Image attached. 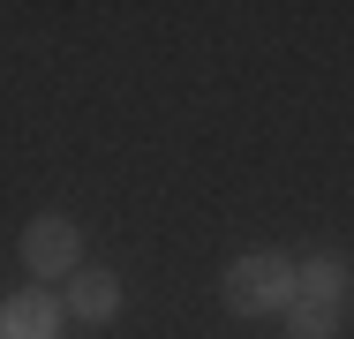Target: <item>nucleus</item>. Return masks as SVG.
<instances>
[{
	"mask_svg": "<svg viewBox=\"0 0 354 339\" xmlns=\"http://www.w3.org/2000/svg\"><path fill=\"white\" fill-rule=\"evenodd\" d=\"M347 294H354V271L339 264V257H301L294 302H309V309H347Z\"/></svg>",
	"mask_w": 354,
	"mask_h": 339,
	"instance_id": "nucleus-5",
	"label": "nucleus"
},
{
	"mask_svg": "<svg viewBox=\"0 0 354 339\" xmlns=\"http://www.w3.org/2000/svg\"><path fill=\"white\" fill-rule=\"evenodd\" d=\"M0 339H61V302L46 286H23L0 302Z\"/></svg>",
	"mask_w": 354,
	"mask_h": 339,
	"instance_id": "nucleus-3",
	"label": "nucleus"
},
{
	"mask_svg": "<svg viewBox=\"0 0 354 339\" xmlns=\"http://www.w3.org/2000/svg\"><path fill=\"white\" fill-rule=\"evenodd\" d=\"M23 264H30L38 286H46V279H75V271H83V234H75V219H61V211L30 219V226H23Z\"/></svg>",
	"mask_w": 354,
	"mask_h": 339,
	"instance_id": "nucleus-2",
	"label": "nucleus"
},
{
	"mask_svg": "<svg viewBox=\"0 0 354 339\" xmlns=\"http://www.w3.org/2000/svg\"><path fill=\"white\" fill-rule=\"evenodd\" d=\"M68 317H83V324H113V317H121V271L83 264L68 279Z\"/></svg>",
	"mask_w": 354,
	"mask_h": 339,
	"instance_id": "nucleus-4",
	"label": "nucleus"
},
{
	"mask_svg": "<svg viewBox=\"0 0 354 339\" xmlns=\"http://www.w3.org/2000/svg\"><path fill=\"white\" fill-rule=\"evenodd\" d=\"M286 332H294V339H339V309H309V302H286Z\"/></svg>",
	"mask_w": 354,
	"mask_h": 339,
	"instance_id": "nucleus-6",
	"label": "nucleus"
},
{
	"mask_svg": "<svg viewBox=\"0 0 354 339\" xmlns=\"http://www.w3.org/2000/svg\"><path fill=\"white\" fill-rule=\"evenodd\" d=\"M218 294H226V309L234 317H286V302H294V264H286L279 249H241L226 279H218Z\"/></svg>",
	"mask_w": 354,
	"mask_h": 339,
	"instance_id": "nucleus-1",
	"label": "nucleus"
}]
</instances>
